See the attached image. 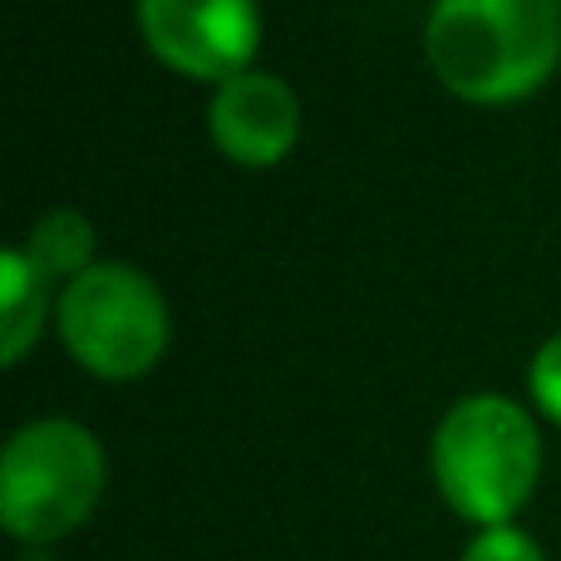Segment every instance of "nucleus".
<instances>
[{
    "instance_id": "8",
    "label": "nucleus",
    "mask_w": 561,
    "mask_h": 561,
    "mask_svg": "<svg viewBox=\"0 0 561 561\" xmlns=\"http://www.w3.org/2000/svg\"><path fill=\"white\" fill-rule=\"evenodd\" d=\"M25 256L49 280L55 276L75 280L79 272L94 266V227H89V217L75 213V207H55V213H45L35 227H30Z\"/></svg>"
},
{
    "instance_id": "10",
    "label": "nucleus",
    "mask_w": 561,
    "mask_h": 561,
    "mask_svg": "<svg viewBox=\"0 0 561 561\" xmlns=\"http://www.w3.org/2000/svg\"><path fill=\"white\" fill-rule=\"evenodd\" d=\"M527 385H533V399L552 424H561V330L552 340H542L533 355V369H527Z\"/></svg>"
},
{
    "instance_id": "6",
    "label": "nucleus",
    "mask_w": 561,
    "mask_h": 561,
    "mask_svg": "<svg viewBox=\"0 0 561 561\" xmlns=\"http://www.w3.org/2000/svg\"><path fill=\"white\" fill-rule=\"evenodd\" d=\"M207 128L217 148L237 163H276L300 134V104L286 79L266 69H242L227 84H217L207 104Z\"/></svg>"
},
{
    "instance_id": "7",
    "label": "nucleus",
    "mask_w": 561,
    "mask_h": 561,
    "mask_svg": "<svg viewBox=\"0 0 561 561\" xmlns=\"http://www.w3.org/2000/svg\"><path fill=\"white\" fill-rule=\"evenodd\" d=\"M0 280H5V306H0L5 340H0V355H5V365H15L30 350V340L39 335V320H45L49 306V276L30 262L25 247H10L0 256Z\"/></svg>"
},
{
    "instance_id": "4",
    "label": "nucleus",
    "mask_w": 561,
    "mask_h": 561,
    "mask_svg": "<svg viewBox=\"0 0 561 561\" xmlns=\"http://www.w3.org/2000/svg\"><path fill=\"white\" fill-rule=\"evenodd\" d=\"M59 335L84 369L134 379L168 345V300L153 276L128 262H94L59 290Z\"/></svg>"
},
{
    "instance_id": "9",
    "label": "nucleus",
    "mask_w": 561,
    "mask_h": 561,
    "mask_svg": "<svg viewBox=\"0 0 561 561\" xmlns=\"http://www.w3.org/2000/svg\"><path fill=\"white\" fill-rule=\"evenodd\" d=\"M458 561H547L533 533H523L517 523L507 527H478V537L463 547Z\"/></svg>"
},
{
    "instance_id": "3",
    "label": "nucleus",
    "mask_w": 561,
    "mask_h": 561,
    "mask_svg": "<svg viewBox=\"0 0 561 561\" xmlns=\"http://www.w3.org/2000/svg\"><path fill=\"white\" fill-rule=\"evenodd\" d=\"M104 483V444L79 419H30L0 454V523L20 542L49 547L89 523Z\"/></svg>"
},
{
    "instance_id": "5",
    "label": "nucleus",
    "mask_w": 561,
    "mask_h": 561,
    "mask_svg": "<svg viewBox=\"0 0 561 561\" xmlns=\"http://www.w3.org/2000/svg\"><path fill=\"white\" fill-rule=\"evenodd\" d=\"M138 30L168 69L227 84L262 39L256 0H138Z\"/></svg>"
},
{
    "instance_id": "1",
    "label": "nucleus",
    "mask_w": 561,
    "mask_h": 561,
    "mask_svg": "<svg viewBox=\"0 0 561 561\" xmlns=\"http://www.w3.org/2000/svg\"><path fill=\"white\" fill-rule=\"evenodd\" d=\"M424 49L473 104L533 94L561 59V0H434Z\"/></svg>"
},
{
    "instance_id": "2",
    "label": "nucleus",
    "mask_w": 561,
    "mask_h": 561,
    "mask_svg": "<svg viewBox=\"0 0 561 561\" xmlns=\"http://www.w3.org/2000/svg\"><path fill=\"white\" fill-rule=\"evenodd\" d=\"M434 483L463 523L507 527L542 473V438L517 399L463 394L434 428Z\"/></svg>"
}]
</instances>
